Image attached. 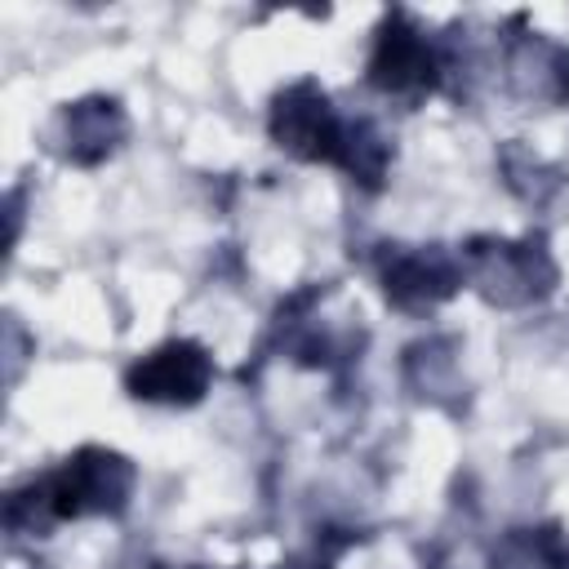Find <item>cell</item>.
<instances>
[{"label": "cell", "mask_w": 569, "mask_h": 569, "mask_svg": "<svg viewBox=\"0 0 569 569\" xmlns=\"http://www.w3.org/2000/svg\"><path fill=\"white\" fill-rule=\"evenodd\" d=\"M209 356L196 342H169L129 369V391L160 405H196L209 387Z\"/></svg>", "instance_id": "7a4b0ae2"}, {"label": "cell", "mask_w": 569, "mask_h": 569, "mask_svg": "<svg viewBox=\"0 0 569 569\" xmlns=\"http://www.w3.org/2000/svg\"><path fill=\"white\" fill-rule=\"evenodd\" d=\"M133 471L120 453L84 449L76 453L53 480H49V507L53 516H80V511H120L129 502Z\"/></svg>", "instance_id": "6da1fadb"}, {"label": "cell", "mask_w": 569, "mask_h": 569, "mask_svg": "<svg viewBox=\"0 0 569 569\" xmlns=\"http://www.w3.org/2000/svg\"><path fill=\"white\" fill-rule=\"evenodd\" d=\"M453 289V271L436 253H405L387 267V298L400 307H431Z\"/></svg>", "instance_id": "277c9868"}, {"label": "cell", "mask_w": 569, "mask_h": 569, "mask_svg": "<svg viewBox=\"0 0 569 569\" xmlns=\"http://www.w3.org/2000/svg\"><path fill=\"white\" fill-rule=\"evenodd\" d=\"M436 80V62L427 53V44L413 31H382L378 53H373V84H382L387 93H422Z\"/></svg>", "instance_id": "3957f363"}, {"label": "cell", "mask_w": 569, "mask_h": 569, "mask_svg": "<svg viewBox=\"0 0 569 569\" xmlns=\"http://www.w3.org/2000/svg\"><path fill=\"white\" fill-rule=\"evenodd\" d=\"M67 124H71V142H93V156L111 151V142H116L120 129H124L116 102H102V98H98V102H76V107L67 111Z\"/></svg>", "instance_id": "5b68a950"}]
</instances>
